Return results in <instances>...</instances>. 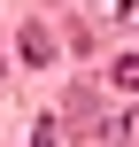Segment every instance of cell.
I'll return each instance as SVG.
<instances>
[{"instance_id":"6da1fadb","label":"cell","mask_w":139,"mask_h":147,"mask_svg":"<svg viewBox=\"0 0 139 147\" xmlns=\"http://www.w3.org/2000/svg\"><path fill=\"white\" fill-rule=\"evenodd\" d=\"M93 8V23H108V31H139V0H85Z\"/></svg>"},{"instance_id":"7a4b0ae2","label":"cell","mask_w":139,"mask_h":147,"mask_svg":"<svg viewBox=\"0 0 139 147\" xmlns=\"http://www.w3.org/2000/svg\"><path fill=\"white\" fill-rule=\"evenodd\" d=\"M23 54L46 62V54H54V31H46V23H23Z\"/></svg>"},{"instance_id":"3957f363","label":"cell","mask_w":139,"mask_h":147,"mask_svg":"<svg viewBox=\"0 0 139 147\" xmlns=\"http://www.w3.org/2000/svg\"><path fill=\"white\" fill-rule=\"evenodd\" d=\"M108 78H116L124 93H139V54H116V62H108Z\"/></svg>"},{"instance_id":"277c9868","label":"cell","mask_w":139,"mask_h":147,"mask_svg":"<svg viewBox=\"0 0 139 147\" xmlns=\"http://www.w3.org/2000/svg\"><path fill=\"white\" fill-rule=\"evenodd\" d=\"M139 140V109H132V116H116V124H108V147H132Z\"/></svg>"}]
</instances>
